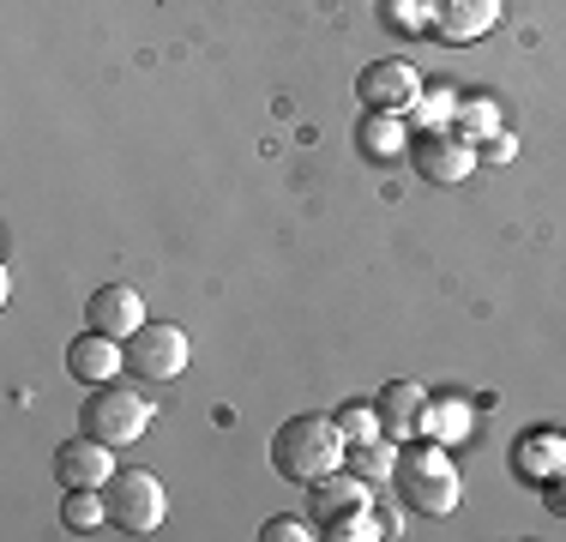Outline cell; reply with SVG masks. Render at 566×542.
I'll return each instance as SVG.
<instances>
[{
    "label": "cell",
    "instance_id": "15",
    "mask_svg": "<svg viewBox=\"0 0 566 542\" xmlns=\"http://www.w3.org/2000/svg\"><path fill=\"white\" fill-rule=\"evenodd\" d=\"M344 470H356L368 488H380V482H392L398 477V440L392 434H374V440H356L344 452Z\"/></svg>",
    "mask_w": 566,
    "mask_h": 542
},
{
    "label": "cell",
    "instance_id": "6",
    "mask_svg": "<svg viewBox=\"0 0 566 542\" xmlns=\"http://www.w3.org/2000/svg\"><path fill=\"white\" fill-rule=\"evenodd\" d=\"M410 163H416L422 181L458 187V181H470V169L482 163V152H476V139H464L458 127H422V139H410Z\"/></svg>",
    "mask_w": 566,
    "mask_h": 542
},
{
    "label": "cell",
    "instance_id": "25",
    "mask_svg": "<svg viewBox=\"0 0 566 542\" xmlns=\"http://www.w3.org/2000/svg\"><path fill=\"white\" fill-rule=\"evenodd\" d=\"M476 152H482V157H489V163H506L512 152H518V139H512V133H489V139H482V145H476Z\"/></svg>",
    "mask_w": 566,
    "mask_h": 542
},
{
    "label": "cell",
    "instance_id": "13",
    "mask_svg": "<svg viewBox=\"0 0 566 542\" xmlns=\"http://www.w3.org/2000/svg\"><path fill=\"white\" fill-rule=\"evenodd\" d=\"M555 470H566V428H531V434H518V446H512V477L543 488Z\"/></svg>",
    "mask_w": 566,
    "mask_h": 542
},
{
    "label": "cell",
    "instance_id": "23",
    "mask_svg": "<svg viewBox=\"0 0 566 542\" xmlns=\"http://www.w3.org/2000/svg\"><path fill=\"white\" fill-rule=\"evenodd\" d=\"M319 531L307 519H295V512H277V519L260 524V542H314Z\"/></svg>",
    "mask_w": 566,
    "mask_h": 542
},
{
    "label": "cell",
    "instance_id": "8",
    "mask_svg": "<svg viewBox=\"0 0 566 542\" xmlns=\"http://www.w3.org/2000/svg\"><path fill=\"white\" fill-rule=\"evenodd\" d=\"M374 416H380V434H392V440H422L428 428V392L416 386V379H386L380 392H374Z\"/></svg>",
    "mask_w": 566,
    "mask_h": 542
},
{
    "label": "cell",
    "instance_id": "21",
    "mask_svg": "<svg viewBox=\"0 0 566 542\" xmlns=\"http://www.w3.org/2000/svg\"><path fill=\"white\" fill-rule=\"evenodd\" d=\"M410 115L422 121V127H452L458 121V91L452 85H422V97L410 103Z\"/></svg>",
    "mask_w": 566,
    "mask_h": 542
},
{
    "label": "cell",
    "instance_id": "14",
    "mask_svg": "<svg viewBox=\"0 0 566 542\" xmlns=\"http://www.w3.org/2000/svg\"><path fill=\"white\" fill-rule=\"evenodd\" d=\"M307 494H314V524H332V519H344V512L368 507L374 488L361 482L356 470H332V477H326V482H314Z\"/></svg>",
    "mask_w": 566,
    "mask_h": 542
},
{
    "label": "cell",
    "instance_id": "1",
    "mask_svg": "<svg viewBox=\"0 0 566 542\" xmlns=\"http://www.w3.org/2000/svg\"><path fill=\"white\" fill-rule=\"evenodd\" d=\"M344 452H349V440H344L338 416H326V410H302L290 423H277V434H272V470L283 482H302V488H314L332 470H344Z\"/></svg>",
    "mask_w": 566,
    "mask_h": 542
},
{
    "label": "cell",
    "instance_id": "12",
    "mask_svg": "<svg viewBox=\"0 0 566 542\" xmlns=\"http://www.w3.org/2000/svg\"><path fill=\"white\" fill-rule=\"evenodd\" d=\"M120 368H127V344H120V337L78 332L73 344H66V374H73L78 386H103V379H115Z\"/></svg>",
    "mask_w": 566,
    "mask_h": 542
},
{
    "label": "cell",
    "instance_id": "4",
    "mask_svg": "<svg viewBox=\"0 0 566 542\" xmlns=\"http://www.w3.org/2000/svg\"><path fill=\"white\" fill-rule=\"evenodd\" d=\"M103 507H109V531H127V536H151L164 524L169 500H164V482L151 470H115L103 482Z\"/></svg>",
    "mask_w": 566,
    "mask_h": 542
},
{
    "label": "cell",
    "instance_id": "22",
    "mask_svg": "<svg viewBox=\"0 0 566 542\" xmlns=\"http://www.w3.org/2000/svg\"><path fill=\"white\" fill-rule=\"evenodd\" d=\"M338 416V428H344V440L356 446V440H374L380 434V416H374V404H344V410H332Z\"/></svg>",
    "mask_w": 566,
    "mask_h": 542
},
{
    "label": "cell",
    "instance_id": "20",
    "mask_svg": "<svg viewBox=\"0 0 566 542\" xmlns=\"http://www.w3.org/2000/svg\"><path fill=\"white\" fill-rule=\"evenodd\" d=\"M464 139H489V133H501V108H494L489 97H458V121H452Z\"/></svg>",
    "mask_w": 566,
    "mask_h": 542
},
{
    "label": "cell",
    "instance_id": "11",
    "mask_svg": "<svg viewBox=\"0 0 566 542\" xmlns=\"http://www.w3.org/2000/svg\"><path fill=\"white\" fill-rule=\"evenodd\" d=\"M85 325H91V332H103V337H120V344H127V337L145 325L139 290H133V283H103V290H91Z\"/></svg>",
    "mask_w": 566,
    "mask_h": 542
},
{
    "label": "cell",
    "instance_id": "16",
    "mask_svg": "<svg viewBox=\"0 0 566 542\" xmlns=\"http://www.w3.org/2000/svg\"><path fill=\"white\" fill-rule=\"evenodd\" d=\"M356 145H361V157H374V163L398 157L403 145H410V133H403V115H380V108H368V115L356 121Z\"/></svg>",
    "mask_w": 566,
    "mask_h": 542
},
{
    "label": "cell",
    "instance_id": "17",
    "mask_svg": "<svg viewBox=\"0 0 566 542\" xmlns=\"http://www.w3.org/2000/svg\"><path fill=\"white\" fill-rule=\"evenodd\" d=\"M398 531V519H386L380 507H356V512H344V519H332V524H319V536L326 542H374V536H392Z\"/></svg>",
    "mask_w": 566,
    "mask_h": 542
},
{
    "label": "cell",
    "instance_id": "24",
    "mask_svg": "<svg viewBox=\"0 0 566 542\" xmlns=\"http://www.w3.org/2000/svg\"><path fill=\"white\" fill-rule=\"evenodd\" d=\"M543 507L555 512V519H566V470H555V477L543 482Z\"/></svg>",
    "mask_w": 566,
    "mask_h": 542
},
{
    "label": "cell",
    "instance_id": "3",
    "mask_svg": "<svg viewBox=\"0 0 566 542\" xmlns=\"http://www.w3.org/2000/svg\"><path fill=\"white\" fill-rule=\"evenodd\" d=\"M151 398H139L133 386H115V379H103V386H91V398H85V410H78V428L85 434H97L103 446H133V440H145V428H151Z\"/></svg>",
    "mask_w": 566,
    "mask_h": 542
},
{
    "label": "cell",
    "instance_id": "7",
    "mask_svg": "<svg viewBox=\"0 0 566 542\" xmlns=\"http://www.w3.org/2000/svg\"><path fill=\"white\" fill-rule=\"evenodd\" d=\"M356 97L361 108H380V115H403L416 97H422V73H416L410 61H374V66H361L356 73Z\"/></svg>",
    "mask_w": 566,
    "mask_h": 542
},
{
    "label": "cell",
    "instance_id": "10",
    "mask_svg": "<svg viewBox=\"0 0 566 542\" xmlns=\"http://www.w3.org/2000/svg\"><path fill=\"white\" fill-rule=\"evenodd\" d=\"M115 477V446H103L97 434L78 428L73 440L55 446V482L61 488H103Z\"/></svg>",
    "mask_w": 566,
    "mask_h": 542
},
{
    "label": "cell",
    "instance_id": "19",
    "mask_svg": "<svg viewBox=\"0 0 566 542\" xmlns=\"http://www.w3.org/2000/svg\"><path fill=\"white\" fill-rule=\"evenodd\" d=\"M61 524H66L73 536L103 531V524H109V507H103V488H66V500H61Z\"/></svg>",
    "mask_w": 566,
    "mask_h": 542
},
{
    "label": "cell",
    "instance_id": "18",
    "mask_svg": "<svg viewBox=\"0 0 566 542\" xmlns=\"http://www.w3.org/2000/svg\"><path fill=\"white\" fill-rule=\"evenodd\" d=\"M428 440H440V446H458V440H470V398H452V392H440V398H428Z\"/></svg>",
    "mask_w": 566,
    "mask_h": 542
},
{
    "label": "cell",
    "instance_id": "5",
    "mask_svg": "<svg viewBox=\"0 0 566 542\" xmlns=\"http://www.w3.org/2000/svg\"><path fill=\"white\" fill-rule=\"evenodd\" d=\"M187 356H193V344H187V332L169 320H145L139 332L127 337V374L139 379V386H169V379H181Z\"/></svg>",
    "mask_w": 566,
    "mask_h": 542
},
{
    "label": "cell",
    "instance_id": "2",
    "mask_svg": "<svg viewBox=\"0 0 566 542\" xmlns=\"http://www.w3.org/2000/svg\"><path fill=\"white\" fill-rule=\"evenodd\" d=\"M398 500L410 512H422V519H447V512H458V470L447 458V446L440 440H416L398 452Z\"/></svg>",
    "mask_w": 566,
    "mask_h": 542
},
{
    "label": "cell",
    "instance_id": "9",
    "mask_svg": "<svg viewBox=\"0 0 566 542\" xmlns=\"http://www.w3.org/2000/svg\"><path fill=\"white\" fill-rule=\"evenodd\" d=\"M422 19L447 43H476L501 24V0H422Z\"/></svg>",
    "mask_w": 566,
    "mask_h": 542
}]
</instances>
